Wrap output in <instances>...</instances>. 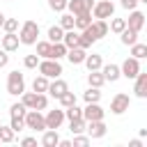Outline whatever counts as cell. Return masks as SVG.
I'll return each mask as SVG.
<instances>
[{
  "label": "cell",
  "instance_id": "d4e9b609",
  "mask_svg": "<svg viewBox=\"0 0 147 147\" xmlns=\"http://www.w3.org/2000/svg\"><path fill=\"white\" fill-rule=\"evenodd\" d=\"M62 37H64V30H62L60 25H51V28H48V41H51V44L62 41Z\"/></svg>",
  "mask_w": 147,
  "mask_h": 147
},
{
  "label": "cell",
  "instance_id": "7402d4cb",
  "mask_svg": "<svg viewBox=\"0 0 147 147\" xmlns=\"http://www.w3.org/2000/svg\"><path fill=\"white\" fill-rule=\"evenodd\" d=\"M83 99H85V103H99V99H101V87H87L85 94H83Z\"/></svg>",
  "mask_w": 147,
  "mask_h": 147
},
{
  "label": "cell",
  "instance_id": "4dcf8cb0",
  "mask_svg": "<svg viewBox=\"0 0 147 147\" xmlns=\"http://www.w3.org/2000/svg\"><path fill=\"white\" fill-rule=\"evenodd\" d=\"M34 101H37V92H23L21 94V103L30 110V108H34Z\"/></svg>",
  "mask_w": 147,
  "mask_h": 147
},
{
  "label": "cell",
  "instance_id": "6da1fadb",
  "mask_svg": "<svg viewBox=\"0 0 147 147\" xmlns=\"http://www.w3.org/2000/svg\"><path fill=\"white\" fill-rule=\"evenodd\" d=\"M37 37H39L37 21H25L21 25V30H18V41L25 44V46H32V44H37Z\"/></svg>",
  "mask_w": 147,
  "mask_h": 147
},
{
  "label": "cell",
  "instance_id": "c3c4849f",
  "mask_svg": "<svg viewBox=\"0 0 147 147\" xmlns=\"http://www.w3.org/2000/svg\"><path fill=\"white\" fill-rule=\"evenodd\" d=\"M129 147H142V142L136 138V140H131V142H129Z\"/></svg>",
  "mask_w": 147,
  "mask_h": 147
},
{
  "label": "cell",
  "instance_id": "8d00e7d4",
  "mask_svg": "<svg viewBox=\"0 0 147 147\" xmlns=\"http://www.w3.org/2000/svg\"><path fill=\"white\" fill-rule=\"evenodd\" d=\"M25 113H28V108L18 101V103H11V108H9V115L11 117H25Z\"/></svg>",
  "mask_w": 147,
  "mask_h": 147
},
{
  "label": "cell",
  "instance_id": "3957f363",
  "mask_svg": "<svg viewBox=\"0 0 147 147\" xmlns=\"http://www.w3.org/2000/svg\"><path fill=\"white\" fill-rule=\"evenodd\" d=\"M23 92H25V78H23V74L21 71H9V76H7V94L18 96Z\"/></svg>",
  "mask_w": 147,
  "mask_h": 147
},
{
  "label": "cell",
  "instance_id": "2e32d148",
  "mask_svg": "<svg viewBox=\"0 0 147 147\" xmlns=\"http://www.w3.org/2000/svg\"><path fill=\"white\" fill-rule=\"evenodd\" d=\"M99 71H101V74H103V78H106V80H110V83H115V80L122 76V74H119V64H113V62H110V64H101V69H99Z\"/></svg>",
  "mask_w": 147,
  "mask_h": 147
},
{
  "label": "cell",
  "instance_id": "ba28073f",
  "mask_svg": "<svg viewBox=\"0 0 147 147\" xmlns=\"http://www.w3.org/2000/svg\"><path fill=\"white\" fill-rule=\"evenodd\" d=\"M46 119V129H60L62 122H64V108H55V110H48L44 115Z\"/></svg>",
  "mask_w": 147,
  "mask_h": 147
},
{
  "label": "cell",
  "instance_id": "7a4b0ae2",
  "mask_svg": "<svg viewBox=\"0 0 147 147\" xmlns=\"http://www.w3.org/2000/svg\"><path fill=\"white\" fill-rule=\"evenodd\" d=\"M37 69L46 78H60L62 76V64H60V60H53V57H41Z\"/></svg>",
  "mask_w": 147,
  "mask_h": 147
},
{
  "label": "cell",
  "instance_id": "7c38bea8",
  "mask_svg": "<svg viewBox=\"0 0 147 147\" xmlns=\"http://www.w3.org/2000/svg\"><path fill=\"white\" fill-rule=\"evenodd\" d=\"M85 131H87L90 138H103L106 136V124H103V119H94V122L85 124Z\"/></svg>",
  "mask_w": 147,
  "mask_h": 147
},
{
  "label": "cell",
  "instance_id": "8992f818",
  "mask_svg": "<svg viewBox=\"0 0 147 147\" xmlns=\"http://www.w3.org/2000/svg\"><path fill=\"white\" fill-rule=\"evenodd\" d=\"M129 106H131V99H129V94H124V92H119V94H115V96L110 99V113H113V115H124V113L129 110Z\"/></svg>",
  "mask_w": 147,
  "mask_h": 147
},
{
  "label": "cell",
  "instance_id": "e575fe53",
  "mask_svg": "<svg viewBox=\"0 0 147 147\" xmlns=\"http://www.w3.org/2000/svg\"><path fill=\"white\" fill-rule=\"evenodd\" d=\"M92 25H94V30H96V34H99V39L108 34V23H106L103 18H96V21H94Z\"/></svg>",
  "mask_w": 147,
  "mask_h": 147
},
{
  "label": "cell",
  "instance_id": "83f0119b",
  "mask_svg": "<svg viewBox=\"0 0 147 147\" xmlns=\"http://www.w3.org/2000/svg\"><path fill=\"white\" fill-rule=\"evenodd\" d=\"M90 23H92V14H90V11H85V14H78V16H76V23H74V28L83 30V28H87Z\"/></svg>",
  "mask_w": 147,
  "mask_h": 147
},
{
  "label": "cell",
  "instance_id": "d590c367",
  "mask_svg": "<svg viewBox=\"0 0 147 147\" xmlns=\"http://www.w3.org/2000/svg\"><path fill=\"white\" fill-rule=\"evenodd\" d=\"M39 60H41V57H39L37 53H32V55H25V57H23V67H25V69H37Z\"/></svg>",
  "mask_w": 147,
  "mask_h": 147
},
{
  "label": "cell",
  "instance_id": "ab89813d",
  "mask_svg": "<svg viewBox=\"0 0 147 147\" xmlns=\"http://www.w3.org/2000/svg\"><path fill=\"white\" fill-rule=\"evenodd\" d=\"M46 106H48V96H46V92H37L34 110H46Z\"/></svg>",
  "mask_w": 147,
  "mask_h": 147
},
{
  "label": "cell",
  "instance_id": "f35d334b",
  "mask_svg": "<svg viewBox=\"0 0 147 147\" xmlns=\"http://www.w3.org/2000/svg\"><path fill=\"white\" fill-rule=\"evenodd\" d=\"M37 55L39 57H48L51 55V41H37Z\"/></svg>",
  "mask_w": 147,
  "mask_h": 147
},
{
  "label": "cell",
  "instance_id": "5bb4252c",
  "mask_svg": "<svg viewBox=\"0 0 147 147\" xmlns=\"http://www.w3.org/2000/svg\"><path fill=\"white\" fill-rule=\"evenodd\" d=\"M133 80H136V85H133V92H136V96L145 99V96H147V74L138 71V76H136Z\"/></svg>",
  "mask_w": 147,
  "mask_h": 147
},
{
  "label": "cell",
  "instance_id": "e0dca14e",
  "mask_svg": "<svg viewBox=\"0 0 147 147\" xmlns=\"http://www.w3.org/2000/svg\"><path fill=\"white\" fill-rule=\"evenodd\" d=\"M18 34L16 32H5V37H2V48L7 51V53H11V51H16L18 48Z\"/></svg>",
  "mask_w": 147,
  "mask_h": 147
},
{
  "label": "cell",
  "instance_id": "d6986e66",
  "mask_svg": "<svg viewBox=\"0 0 147 147\" xmlns=\"http://www.w3.org/2000/svg\"><path fill=\"white\" fill-rule=\"evenodd\" d=\"M83 64H85L90 71H99V69H101V64H103V60H101V55H99V53H92V55H85Z\"/></svg>",
  "mask_w": 147,
  "mask_h": 147
},
{
  "label": "cell",
  "instance_id": "7bdbcfd3",
  "mask_svg": "<svg viewBox=\"0 0 147 147\" xmlns=\"http://www.w3.org/2000/svg\"><path fill=\"white\" fill-rule=\"evenodd\" d=\"M48 7L53 11H57V14H62L67 9V0H48Z\"/></svg>",
  "mask_w": 147,
  "mask_h": 147
},
{
  "label": "cell",
  "instance_id": "f546056e",
  "mask_svg": "<svg viewBox=\"0 0 147 147\" xmlns=\"http://www.w3.org/2000/svg\"><path fill=\"white\" fill-rule=\"evenodd\" d=\"M74 23H76V16H74V14H62L57 25H60L62 30H71V28H74Z\"/></svg>",
  "mask_w": 147,
  "mask_h": 147
},
{
  "label": "cell",
  "instance_id": "ac0fdd59",
  "mask_svg": "<svg viewBox=\"0 0 147 147\" xmlns=\"http://www.w3.org/2000/svg\"><path fill=\"white\" fill-rule=\"evenodd\" d=\"M57 142H60V133H57V129H46L44 136H41V145H44V147H55Z\"/></svg>",
  "mask_w": 147,
  "mask_h": 147
},
{
  "label": "cell",
  "instance_id": "52a82bcc",
  "mask_svg": "<svg viewBox=\"0 0 147 147\" xmlns=\"http://www.w3.org/2000/svg\"><path fill=\"white\" fill-rule=\"evenodd\" d=\"M138 71H140V60H136V57H126V60L119 64V74H122L124 78H129V80H133V78L138 76Z\"/></svg>",
  "mask_w": 147,
  "mask_h": 147
},
{
  "label": "cell",
  "instance_id": "5b68a950",
  "mask_svg": "<svg viewBox=\"0 0 147 147\" xmlns=\"http://www.w3.org/2000/svg\"><path fill=\"white\" fill-rule=\"evenodd\" d=\"M94 18H113V14H115V5H113V0H99V2H94L92 5V11H90Z\"/></svg>",
  "mask_w": 147,
  "mask_h": 147
},
{
  "label": "cell",
  "instance_id": "60d3db41",
  "mask_svg": "<svg viewBox=\"0 0 147 147\" xmlns=\"http://www.w3.org/2000/svg\"><path fill=\"white\" fill-rule=\"evenodd\" d=\"M2 30H5V32H16V30H18V18H7V16H5Z\"/></svg>",
  "mask_w": 147,
  "mask_h": 147
},
{
  "label": "cell",
  "instance_id": "74e56055",
  "mask_svg": "<svg viewBox=\"0 0 147 147\" xmlns=\"http://www.w3.org/2000/svg\"><path fill=\"white\" fill-rule=\"evenodd\" d=\"M14 136L11 126H0V142H14Z\"/></svg>",
  "mask_w": 147,
  "mask_h": 147
},
{
  "label": "cell",
  "instance_id": "603a6c76",
  "mask_svg": "<svg viewBox=\"0 0 147 147\" xmlns=\"http://www.w3.org/2000/svg\"><path fill=\"white\" fill-rule=\"evenodd\" d=\"M64 55H67V46H64L62 41L51 44V55H48V57H53V60H62Z\"/></svg>",
  "mask_w": 147,
  "mask_h": 147
},
{
  "label": "cell",
  "instance_id": "f6af8a7d",
  "mask_svg": "<svg viewBox=\"0 0 147 147\" xmlns=\"http://www.w3.org/2000/svg\"><path fill=\"white\" fill-rule=\"evenodd\" d=\"M119 5H122L124 9H129V11H131V9H136V7H138V0H119Z\"/></svg>",
  "mask_w": 147,
  "mask_h": 147
},
{
  "label": "cell",
  "instance_id": "681fc988",
  "mask_svg": "<svg viewBox=\"0 0 147 147\" xmlns=\"http://www.w3.org/2000/svg\"><path fill=\"white\" fill-rule=\"evenodd\" d=\"M57 145H60V147H71V140H60Z\"/></svg>",
  "mask_w": 147,
  "mask_h": 147
},
{
  "label": "cell",
  "instance_id": "cb8c5ba5",
  "mask_svg": "<svg viewBox=\"0 0 147 147\" xmlns=\"http://www.w3.org/2000/svg\"><path fill=\"white\" fill-rule=\"evenodd\" d=\"M103 83H106V78H103L101 71H90V74H87V85H90V87H101Z\"/></svg>",
  "mask_w": 147,
  "mask_h": 147
},
{
  "label": "cell",
  "instance_id": "9a60e30c",
  "mask_svg": "<svg viewBox=\"0 0 147 147\" xmlns=\"http://www.w3.org/2000/svg\"><path fill=\"white\" fill-rule=\"evenodd\" d=\"M85 48H80V46H74V48H67V60L71 62V64H83V60H85Z\"/></svg>",
  "mask_w": 147,
  "mask_h": 147
},
{
  "label": "cell",
  "instance_id": "ffe728a7",
  "mask_svg": "<svg viewBox=\"0 0 147 147\" xmlns=\"http://www.w3.org/2000/svg\"><path fill=\"white\" fill-rule=\"evenodd\" d=\"M119 39H122V44H124V46H131V44H136V41H138V32H136V30H131V28H124V30L119 32Z\"/></svg>",
  "mask_w": 147,
  "mask_h": 147
},
{
  "label": "cell",
  "instance_id": "30bf717a",
  "mask_svg": "<svg viewBox=\"0 0 147 147\" xmlns=\"http://www.w3.org/2000/svg\"><path fill=\"white\" fill-rule=\"evenodd\" d=\"M83 119L85 122H94V119H103V108L99 103H87L83 108Z\"/></svg>",
  "mask_w": 147,
  "mask_h": 147
},
{
  "label": "cell",
  "instance_id": "836d02e7",
  "mask_svg": "<svg viewBox=\"0 0 147 147\" xmlns=\"http://www.w3.org/2000/svg\"><path fill=\"white\" fill-rule=\"evenodd\" d=\"M124 28H126V18H113V21H110V28H108V30H110V32H115V34H119V32H122Z\"/></svg>",
  "mask_w": 147,
  "mask_h": 147
},
{
  "label": "cell",
  "instance_id": "1f68e13d",
  "mask_svg": "<svg viewBox=\"0 0 147 147\" xmlns=\"http://www.w3.org/2000/svg\"><path fill=\"white\" fill-rule=\"evenodd\" d=\"M57 101H60V106H62V108H69V106H74V103H76V94L67 90L62 96H57Z\"/></svg>",
  "mask_w": 147,
  "mask_h": 147
},
{
  "label": "cell",
  "instance_id": "44dd1931",
  "mask_svg": "<svg viewBox=\"0 0 147 147\" xmlns=\"http://www.w3.org/2000/svg\"><path fill=\"white\" fill-rule=\"evenodd\" d=\"M62 44L67 46V48H74V46H78V32L71 28V30H64V37H62Z\"/></svg>",
  "mask_w": 147,
  "mask_h": 147
},
{
  "label": "cell",
  "instance_id": "7dc6e473",
  "mask_svg": "<svg viewBox=\"0 0 147 147\" xmlns=\"http://www.w3.org/2000/svg\"><path fill=\"white\" fill-rule=\"evenodd\" d=\"M21 145H23V147H32V145H37V138L28 136V138H23V140H21Z\"/></svg>",
  "mask_w": 147,
  "mask_h": 147
},
{
  "label": "cell",
  "instance_id": "f1b7e54d",
  "mask_svg": "<svg viewBox=\"0 0 147 147\" xmlns=\"http://www.w3.org/2000/svg\"><path fill=\"white\" fill-rule=\"evenodd\" d=\"M85 124H87V122H85L83 117H78V119H69V131H71L74 136H76V133H83V131H85Z\"/></svg>",
  "mask_w": 147,
  "mask_h": 147
},
{
  "label": "cell",
  "instance_id": "b9f144b4",
  "mask_svg": "<svg viewBox=\"0 0 147 147\" xmlns=\"http://www.w3.org/2000/svg\"><path fill=\"white\" fill-rule=\"evenodd\" d=\"M90 140H92L90 136H80V133H76V136H74V140H71V145H76V147H87V145H90Z\"/></svg>",
  "mask_w": 147,
  "mask_h": 147
},
{
  "label": "cell",
  "instance_id": "816d5d0a",
  "mask_svg": "<svg viewBox=\"0 0 147 147\" xmlns=\"http://www.w3.org/2000/svg\"><path fill=\"white\" fill-rule=\"evenodd\" d=\"M138 2H147V0H138Z\"/></svg>",
  "mask_w": 147,
  "mask_h": 147
},
{
  "label": "cell",
  "instance_id": "4fadbf2b",
  "mask_svg": "<svg viewBox=\"0 0 147 147\" xmlns=\"http://www.w3.org/2000/svg\"><path fill=\"white\" fill-rule=\"evenodd\" d=\"M67 90H69L67 80H62V78H53V83H48V90H46V92H48L51 96H55V99H57V96H62Z\"/></svg>",
  "mask_w": 147,
  "mask_h": 147
},
{
  "label": "cell",
  "instance_id": "ee69618b",
  "mask_svg": "<svg viewBox=\"0 0 147 147\" xmlns=\"http://www.w3.org/2000/svg\"><path fill=\"white\" fill-rule=\"evenodd\" d=\"M9 126H11V131H14V133H18V131H23V129H25V122H23V117H11Z\"/></svg>",
  "mask_w": 147,
  "mask_h": 147
},
{
  "label": "cell",
  "instance_id": "4316f807",
  "mask_svg": "<svg viewBox=\"0 0 147 147\" xmlns=\"http://www.w3.org/2000/svg\"><path fill=\"white\" fill-rule=\"evenodd\" d=\"M48 83H51V80L39 74V76H34V80H32V90H34V92H46V90H48Z\"/></svg>",
  "mask_w": 147,
  "mask_h": 147
},
{
  "label": "cell",
  "instance_id": "bcb514c9",
  "mask_svg": "<svg viewBox=\"0 0 147 147\" xmlns=\"http://www.w3.org/2000/svg\"><path fill=\"white\" fill-rule=\"evenodd\" d=\"M9 64V55H7V51L5 48H0V69L2 67H7Z\"/></svg>",
  "mask_w": 147,
  "mask_h": 147
},
{
  "label": "cell",
  "instance_id": "9c48e42d",
  "mask_svg": "<svg viewBox=\"0 0 147 147\" xmlns=\"http://www.w3.org/2000/svg\"><path fill=\"white\" fill-rule=\"evenodd\" d=\"M92 5H94V0H67V9L74 16L85 14V11H92Z\"/></svg>",
  "mask_w": 147,
  "mask_h": 147
},
{
  "label": "cell",
  "instance_id": "484cf974",
  "mask_svg": "<svg viewBox=\"0 0 147 147\" xmlns=\"http://www.w3.org/2000/svg\"><path fill=\"white\" fill-rule=\"evenodd\" d=\"M131 57H136V60H142V57H147V44H131Z\"/></svg>",
  "mask_w": 147,
  "mask_h": 147
},
{
  "label": "cell",
  "instance_id": "d6a6232c",
  "mask_svg": "<svg viewBox=\"0 0 147 147\" xmlns=\"http://www.w3.org/2000/svg\"><path fill=\"white\" fill-rule=\"evenodd\" d=\"M78 117H83V108H78L76 103L64 108V119H78Z\"/></svg>",
  "mask_w": 147,
  "mask_h": 147
},
{
  "label": "cell",
  "instance_id": "8fae6325",
  "mask_svg": "<svg viewBox=\"0 0 147 147\" xmlns=\"http://www.w3.org/2000/svg\"><path fill=\"white\" fill-rule=\"evenodd\" d=\"M142 25H145V14H142V11H138V9H131V14H129V18H126V28H131V30L140 32V30H142Z\"/></svg>",
  "mask_w": 147,
  "mask_h": 147
},
{
  "label": "cell",
  "instance_id": "277c9868",
  "mask_svg": "<svg viewBox=\"0 0 147 147\" xmlns=\"http://www.w3.org/2000/svg\"><path fill=\"white\" fill-rule=\"evenodd\" d=\"M23 122H25V129H32V131H46V119H44L41 110L30 108V110L25 113Z\"/></svg>",
  "mask_w": 147,
  "mask_h": 147
},
{
  "label": "cell",
  "instance_id": "f907efd6",
  "mask_svg": "<svg viewBox=\"0 0 147 147\" xmlns=\"http://www.w3.org/2000/svg\"><path fill=\"white\" fill-rule=\"evenodd\" d=\"M2 23H5V14L0 11V28H2Z\"/></svg>",
  "mask_w": 147,
  "mask_h": 147
}]
</instances>
